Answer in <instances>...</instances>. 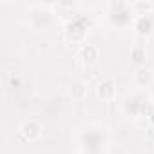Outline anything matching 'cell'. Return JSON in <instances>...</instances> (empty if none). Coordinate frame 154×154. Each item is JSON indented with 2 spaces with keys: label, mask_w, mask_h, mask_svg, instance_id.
<instances>
[{
  "label": "cell",
  "mask_w": 154,
  "mask_h": 154,
  "mask_svg": "<svg viewBox=\"0 0 154 154\" xmlns=\"http://www.w3.org/2000/svg\"><path fill=\"white\" fill-rule=\"evenodd\" d=\"M80 58H82V62L87 63V65L96 63V60H98V47L93 45V44H85V45L80 49Z\"/></svg>",
  "instance_id": "277c9868"
},
{
  "label": "cell",
  "mask_w": 154,
  "mask_h": 154,
  "mask_svg": "<svg viewBox=\"0 0 154 154\" xmlns=\"http://www.w3.org/2000/svg\"><path fill=\"white\" fill-rule=\"evenodd\" d=\"M150 80H152V74H150L149 69L140 67V69L134 72V82H136L140 87H147V85L150 84Z\"/></svg>",
  "instance_id": "ba28073f"
},
{
  "label": "cell",
  "mask_w": 154,
  "mask_h": 154,
  "mask_svg": "<svg viewBox=\"0 0 154 154\" xmlns=\"http://www.w3.org/2000/svg\"><path fill=\"white\" fill-rule=\"evenodd\" d=\"M85 154H100V150L98 152H85Z\"/></svg>",
  "instance_id": "7c38bea8"
},
{
  "label": "cell",
  "mask_w": 154,
  "mask_h": 154,
  "mask_svg": "<svg viewBox=\"0 0 154 154\" xmlns=\"http://www.w3.org/2000/svg\"><path fill=\"white\" fill-rule=\"evenodd\" d=\"M85 31H87V29H85L84 24H80V20H72V22H69L67 27H65V36H67L71 42H80V40H84Z\"/></svg>",
  "instance_id": "6da1fadb"
},
{
  "label": "cell",
  "mask_w": 154,
  "mask_h": 154,
  "mask_svg": "<svg viewBox=\"0 0 154 154\" xmlns=\"http://www.w3.org/2000/svg\"><path fill=\"white\" fill-rule=\"evenodd\" d=\"M87 94V85L84 82H72L71 84V96L74 100H84Z\"/></svg>",
  "instance_id": "9c48e42d"
},
{
  "label": "cell",
  "mask_w": 154,
  "mask_h": 154,
  "mask_svg": "<svg viewBox=\"0 0 154 154\" xmlns=\"http://www.w3.org/2000/svg\"><path fill=\"white\" fill-rule=\"evenodd\" d=\"M31 24L33 27L36 29H44V27H49L53 24V17L49 11H44V13H33L31 15Z\"/></svg>",
  "instance_id": "5b68a950"
},
{
  "label": "cell",
  "mask_w": 154,
  "mask_h": 154,
  "mask_svg": "<svg viewBox=\"0 0 154 154\" xmlns=\"http://www.w3.org/2000/svg\"><path fill=\"white\" fill-rule=\"evenodd\" d=\"M150 118H152V123H154V112H152V116H150Z\"/></svg>",
  "instance_id": "4fadbf2b"
},
{
  "label": "cell",
  "mask_w": 154,
  "mask_h": 154,
  "mask_svg": "<svg viewBox=\"0 0 154 154\" xmlns=\"http://www.w3.org/2000/svg\"><path fill=\"white\" fill-rule=\"evenodd\" d=\"M131 8L134 9V13H136V17H138V15H150L149 11H150L152 6H150L149 2H136V4H132Z\"/></svg>",
  "instance_id": "8fae6325"
},
{
  "label": "cell",
  "mask_w": 154,
  "mask_h": 154,
  "mask_svg": "<svg viewBox=\"0 0 154 154\" xmlns=\"http://www.w3.org/2000/svg\"><path fill=\"white\" fill-rule=\"evenodd\" d=\"M20 134L26 138V140H29V141H33V140H36L40 134H42V127L35 122V120H29V122H26L24 125H22V129H20Z\"/></svg>",
  "instance_id": "3957f363"
},
{
  "label": "cell",
  "mask_w": 154,
  "mask_h": 154,
  "mask_svg": "<svg viewBox=\"0 0 154 154\" xmlns=\"http://www.w3.org/2000/svg\"><path fill=\"white\" fill-rule=\"evenodd\" d=\"M132 105V109L131 111H127V112H131V114H140V112H143V109H145V105H147V98H143V96H131V98H127V102H125V109L127 107H131Z\"/></svg>",
  "instance_id": "8992f818"
},
{
  "label": "cell",
  "mask_w": 154,
  "mask_h": 154,
  "mask_svg": "<svg viewBox=\"0 0 154 154\" xmlns=\"http://www.w3.org/2000/svg\"><path fill=\"white\" fill-rule=\"evenodd\" d=\"M131 60H132L136 65L145 63V60H147V51H145V47H141V45L132 47V51H131Z\"/></svg>",
  "instance_id": "30bf717a"
},
{
  "label": "cell",
  "mask_w": 154,
  "mask_h": 154,
  "mask_svg": "<svg viewBox=\"0 0 154 154\" xmlns=\"http://www.w3.org/2000/svg\"><path fill=\"white\" fill-rule=\"evenodd\" d=\"M96 94L102 98V100H109L114 96V84L105 80V82H100L98 87H96Z\"/></svg>",
  "instance_id": "52a82bcc"
},
{
  "label": "cell",
  "mask_w": 154,
  "mask_h": 154,
  "mask_svg": "<svg viewBox=\"0 0 154 154\" xmlns=\"http://www.w3.org/2000/svg\"><path fill=\"white\" fill-rule=\"evenodd\" d=\"M134 29L138 35L145 36V35H150L152 29H154V20L150 15H138L134 18Z\"/></svg>",
  "instance_id": "7a4b0ae2"
}]
</instances>
